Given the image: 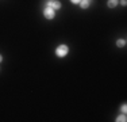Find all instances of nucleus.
Returning <instances> with one entry per match:
<instances>
[{"instance_id": "5", "label": "nucleus", "mask_w": 127, "mask_h": 122, "mask_svg": "<svg viewBox=\"0 0 127 122\" xmlns=\"http://www.w3.org/2000/svg\"><path fill=\"white\" fill-rule=\"evenodd\" d=\"M118 3H119V0H108V7L110 8H114L118 5Z\"/></svg>"}, {"instance_id": "4", "label": "nucleus", "mask_w": 127, "mask_h": 122, "mask_svg": "<svg viewBox=\"0 0 127 122\" xmlns=\"http://www.w3.org/2000/svg\"><path fill=\"white\" fill-rule=\"evenodd\" d=\"M89 3H91V0H81V1H80L81 8H88L89 7Z\"/></svg>"}, {"instance_id": "10", "label": "nucleus", "mask_w": 127, "mask_h": 122, "mask_svg": "<svg viewBox=\"0 0 127 122\" xmlns=\"http://www.w3.org/2000/svg\"><path fill=\"white\" fill-rule=\"evenodd\" d=\"M120 3H122L123 5H126V0H120Z\"/></svg>"}, {"instance_id": "6", "label": "nucleus", "mask_w": 127, "mask_h": 122, "mask_svg": "<svg viewBox=\"0 0 127 122\" xmlns=\"http://www.w3.org/2000/svg\"><path fill=\"white\" fill-rule=\"evenodd\" d=\"M116 45L122 48V46H125V45H126V41H125V39H118V41H116Z\"/></svg>"}, {"instance_id": "3", "label": "nucleus", "mask_w": 127, "mask_h": 122, "mask_svg": "<svg viewBox=\"0 0 127 122\" xmlns=\"http://www.w3.org/2000/svg\"><path fill=\"white\" fill-rule=\"evenodd\" d=\"M47 7H51L53 10H58L60 7H61V3L58 1V0H50V1L46 3Z\"/></svg>"}, {"instance_id": "1", "label": "nucleus", "mask_w": 127, "mask_h": 122, "mask_svg": "<svg viewBox=\"0 0 127 122\" xmlns=\"http://www.w3.org/2000/svg\"><path fill=\"white\" fill-rule=\"evenodd\" d=\"M68 52H69V49L66 45H60V46L56 49V54L58 57H65L66 54H68Z\"/></svg>"}, {"instance_id": "2", "label": "nucleus", "mask_w": 127, "mask_h": 122, "mask_svg": "<svg viewBox=\"0 0 127 122\" xmlns=\"http://www.w3.org/2000/svg\"><path fill=\"white\" fill-rule=\"evenodd\" d=\"M43 15H45V18H47V19H53L54 15H56V12H54V10L51 7H47L46 5V8L43 10Z\"/></svg>"}, {"instance_id": "11", "label": "nucleus", "mask_w": 127, "mask_h": 122, "mask_svg": "<svg viewBox=\"0 0 127 122\" xmlns=\"http://www.w3.org/2000/svg\"><path fill=\"white\" fill-rule=\"evenodd\" d=\"M1 61H3V57H1V54H0V62H1Z\"/></svg>"}, {"instance_id": "7", "label": "nucleus", "mask_w": 127, "mask_h": 122, "mask_svg": "<svg viewBox=\"0 0 127 122\" xmlns=\"http://www.w3.org/2000/svg\"><path fill=\"white\" fill-rule=\"evenodd\" d=\"M116 121H118V122H125V121H126V115L123 114V115H120V117H118Z\"/></svg>"}, {"instance_id": "9", "label": "nucleus", "mask_w": 127, "mask_h": 122, "mask_svg": "<svg viewBox=\"0 0 127 122\" xmlns=\"http://www.w3.org/2000/svg\"><path fill=\"white\" fill-rule=\"evenodd\" d=\"M70 1H72V3H73V4H77V3H80V1H81V0H70Z\"/></svg>"}, {"instance_id": "8", "label": "nucleus", "mask_w": 127, "mask_h": 122, "mask_svg": "<svg viewBox=\"0 0 127 122\" xmlns=\"http://www.w3.org/2000/svg\"><path fill=\"white\" fill-rule=\"evenodd\" d=\"M122 111H123V114H126V111H127V107H126V105H123V106H122Z\"/></svg>"}]
</instances>
